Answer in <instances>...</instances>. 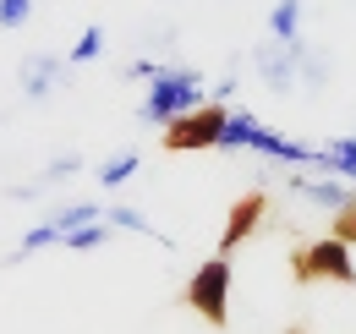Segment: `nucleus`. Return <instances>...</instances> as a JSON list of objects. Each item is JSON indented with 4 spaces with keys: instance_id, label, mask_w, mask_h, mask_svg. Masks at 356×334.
Here are the masks:
<instances>
[{
    "instance_id": "obj_14",
    "label": "nucleus",
    "mask_w": 356,
    "mask_h": 334,
    "mask_svg": "<svg viewBox=\"0 0 356 334\" xmlns=\"http://www.w3.org/2000/svg\"><path fill=\"white\" fill-rule=\"evenodd\" d=\"M110 236H115V225H110V219H93V225L66 230V236H60V247H66V252H99Z\"/></svg>"
},
{
    "instance_id": "obj_1",
    "label": "nucleus",
    "mask_w": 356,
    "mask_h": 334,
    "mask_svg": "<svg viewBox=\"0 0 356 334\" xmlns=\"http://www.w3.org/2000/svg\"><path fill=\"white\" fill-rule=\"evenodd\" d=\"M203 99H209L203 72H197V66H186V61H170V66H165V72L148 83L143 104H137V121H143V126H170L176 116L197 110Z\"/></svg>"
},
{
    "instance_id": "obj_21",
    "label": "nucleus",
    "mask_w": 356,
    "mask_h": 334,
    "mask_svg": "<svg viewBox=\"0 0 356 334\" xmlns=\"http://www.w3.org/2000/svg\"><path fill=\"white\" fill-rule=\"evenodd\" d=\"M236 88H241V66H230L220 83H214V93H209V99H214V104H230V99H236Z\"/></svg>"
},
{
    "instance_id": "obj_15",
    "label": "nucleus",
    "mask_w": 356,
    "mask_h": 334,
    "mask_svg": "<svg viewBox=\"0 0 356 334\" xmlns=\"http://www.w3.org/2000/svg\"><path fill=\"white\" fill-rule=\"evenodd\" d=\"M104 28H99V22H93V28H83V39L72 44V55H66V61H72V66H88V61H99V55H104Z\"/></svg>"
},
{
    "instance_id": "obj_6",
    "label": "nucleus",
    "mask_w": 356,
    "mask_h": 334,
    "mask_svg": "<svg viewBox=\"0 0 356 334\" xmlns=\"http://www.w3.org/2000/svg\"><path fill=\"white\" fill-rule=\"evenodd\" d=\"M296 55H302V39H291V44H280V39H268L252 49V72H258V83L274 93V99H291L296 93Z\"/></svg>"
},
{
    "instance_id": "obj_18",
    "label": "nucleus",
    "mask_w": 356,
    "mask_h": 334,
    "mask_svg": "<svg viewBox=\"0 0 356 334\" xmlns=\"http://www.w3.org/2000/svg\"><path fill=\"white\" fill-rule=\"evenodd\" d=\"M329 219H334V225H329V236H334V241H346V247H356V198L340 214H329Z\"/></svg>"
},
{
    "instance_id": "obj_5",
    "label": "nucleus",
    "mask_w": 356,
    "mask_h": 334,
    "mask_svg": "<svg viewBox=\"0 0 356 334\" xmlns=\"http://www.w3.org/2000/svg\"><path fill=\"white\" fill-rule=\"evenodd\" d=\"M291 269H296V285H312V280H334V285H356V263H351V247L346 241H334V236H323V241H312L291 257Z\"/></svg>"
},
{
    "instance_id": "obj_4",
    "label": "nucleus",
    "mask_w": 356,
    "mask_h": 334,
    "mask_svg": "<svg viewBox=\"0 0 356 334\" xmlns=\"http://www.w3.org/2000/svg\"><path fill=\"white\" fill-rule=\"evenodd\" d=\"M225 116H230V104H214V99H203L197 110H186V116H176V121L165 126V148H170V154H192V148H220Z\"/></svg>"
},
{
    "instance_id": "obj_13",
    "label": "nucleus",
    "mask_w": 356,
    "mask_h": 334,
    "mask_svg": "<svg viewBox=\"0 0 356 334\" xmlns=\"http://www.w3.org/2000/svg\"><path fill=\"white\" fill-rule=\"evenodd\" d=\"M137 170H143V154H137V148H121V154H110V159L99 165V186H110V192H115V186H127V181H132Z\"/></svg>"
},
{
    "instance_id": "obj_7",
    "label": "nucleus",
    "mask_w": 356,
    "mask_h": 334,
    "mask_svg": "<svg viewBox=\"0 0 356 334\" xmlns=\"http://www.w3.org/2000/svg\"><path fill=\"white\" fill-rule=\"evenodd\" d=\"M280 181H285L291 198H302V203H312V209H323V214H340L356 198L351 181H323L318 170H302V165H296V170H280Z\"/></svg>"
},
{
    "instance_id": "obj_12",
    "label": "nucleus",
    "mask_w": 356,
    "mask_h": 334,
    "mask_svg": "<svg viewBox=\"0 0 356 334\" xmlns=\"http://www.w3.org/2000/svg\"><path fill=\"white\" fill-rule=\"evenodd\" d=\"M93 219H104V209H99L93 198H77V203H60V209L44 214V225H55L60 236H66V230H77V225H93Z\"/></svg>"
},
{
    "instance_id": "obj_9",
    "label": "nucleus",
    "mask_w": 356,
    "mask_h": 334,
    "mask_svg": "<svg viewBox=\"0 0 356 334\" xmlns=\"http://www.w3.org/2000/svg\"><path fill=\"white\" fill-rule=\"evenodd\" d=\"M296 83H307V88H329V83H334V55H329L323 44H307V39H302V55H296Z\"/></svg>"
},
{
    "instance_id": "obj_16",
    "label": "nucleus",
    "mask_w": 356,
    "mask_h": 334,
    "mask_svg": "<svg viewBox=\"0 0 356 334\" xmlns=\"http://www.w3.org/2000/svg\"><path fill=\"white\" fill-rule=\"evenodd\" d=\"M28 22H33V0H0V28L6 33L28 28Z\"/></svg>"
},
{
    "instance_id": "obj_2",
    "label": "nucleus",
    "mask_w": 356,
    "mask_h": 334,
    "mask_svg": "<svg viewBox=\"0 0 356 334\" xmlns=\"http://www.w3.org/2000/svg\"><path fill=\"white\" fill-rule=\"evenodd\" d=\"M72 72H77V66H72L66 55H55V49H33V55L17 61V88H22L28 104H49L55 93L72 88Z\"/></svg>"
},
{
    "instance_id": "obj_3",
    "label": "nucleus",
    "mask_w": 356,
    "mask_h": 334,
    "mask_svg": "<svg viewBox=\"0 0 356 334\" xmlns=\"http://www.w3.org/2000/svg\"><path fill=\"white\" fill-rule=\"evenodd\" d=\"M186 307L203 312L214 329H230V257H209L186 280Z\"/></svg>"
},
{
    "instance_id": "obj_19",
    "label": "nucleus",
    "mask_w": 356,
    "mask_h": 334,
    "mask_svg": "<svg viewBox=\"0 0 356 334\" xmlns=\"http://www.w3.org/2000/svg\"><path fill=\"white\" fill-rule=\"evenodd\" d=\"M159 72H165V61H154V55H137V61L121 66V77H132V83H154Z\"/></svg>"
},
{
    "instance_id": "obj_8",
    "label": "nucleus",
    "mask_w": 356,
    "mask_h": 334,
    "mask_svg": "<svg viewBox=\"0 0 356 334\" xmlns=\"http://www.w3.org/2000/svg\"><path fill=\"white\" fill-rule=\"evenodd\" d=\"M264 214H268V198H264V192H247V198H241V203L230 209L225 230H220V257H230V252L241 247V241H247V236L258 230V219H264Z\"/></svg>"
},
{
    "instance_id": "obj_17",
    "label": "nucleus",
    "mask_w": 356,
    "mask_h": 334,
    "mask_svg": "<svg viewBox=\"0 0 356 334\" xmlns=\"http://www.w3.org/2000/svg\"><path fill=\"white\" fill-rule=\"evenodd\" d=\"M77 170H83V154H55V159L44 165V181H49V186H66Z\"/></svg>"
},
{
    "instance_id": "obj_20",
    "label": "nucleus",
    "mask_w": 356,
    "mask_h": 334,
    "mask_svg": "<svg viewBox=\"0 0 356 334\" xmlns=\"http://www.w3.org/2000/svg\"><path fill=\"white\" fill-rule=\"evenodd\" d=\"M44 192H55L44 175H33V181H22V186H6V198H11V203H39Z\"/></svg>"
},
{
    "instance_id": "obj_11",
    "label": "nucleus",
    "mask_w": 356,
    "mask_h": 334,
    "mask_svg": "<svg viewBox=\"0 0 356 334\" xmlns=\"http://www.w3.org/2000/svg\"><path fill=\"white\" fill-rule=\"evenodd\" d=\"M302 17H307V0H280L268 11V39H280V44L302 39Z\"/></svg>"
},
{
    "instance_id": "obj_10",
    "label": "nucleus",
    "mask_w": 356,
    "mask_h": 334,
    "mask_svg": "<svg viewBox=\"0 0 356 334\" xmlns=\"http://www.w3.org/2000/svg\"><path fill=\"white\" fill-rule=\"evenodd\" d=\"M104 219H110L115 230H132V236H148V241H159V247H176V241H170L159 225H148V214L132 209V203H110V209H104Z\"/></svg>"
}]
</instances>
